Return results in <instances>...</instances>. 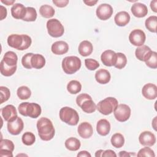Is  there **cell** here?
I'll use <instances>...</instances> for the list:
<instances>
[{"label":"cell","mask_w":157,"mask_h":157,"mask_svg":"<svg viewBox=\"0 0 157 157\" xmlns=\"http://www.w3.org/2000/svg\"><path fill=\"white\" fill-rule=\"evenodd\" d=\"M18 57L16 53L12 51L7 52L1 61V73L2 75L9 77L15 74L17 70Z\"/></svg>","instance_id":"1"},{"label":"cell","mask_w":157,"mask_h":157,"mask_svg":"<svg viewBox=\"0 0 157 157\" xmlns=\"http://www.w3.org/2000/svg\"><path fill=\"white\" fill-rule=\"evenodd\" d=\"M36 126L39 136L42 140L48 141L53 138L55 130L50 120L42 117L37 121Z\"/></svg>","instance_id":"2"},{"label":"cell","mask_w":157,"mask_h":157,"mask_svg":"<svg viewBox=\"0 0 157 157\" xmlns=\"http://www.w3.org/2000/svg\"><path fill=\"white\" fill-rule=\"evenodd\" d=\"M32 43L31 38L26 34H13L7 38L8 45L18 50H24L28 48Z\"/></svg>","instance_id":"3"},{"label":"cell","mask_w":157,"mask_h":157,"mask_svg":"<svg viewBox=\"0 0 157 157\" xmlns=\"http://www.w3.org/2000/svg\"><path fill=\"white\" fill-rule=\"evenodd\" d=\"M19 113L25 117H29L32 118H36L41 114L40 106L34 102H25L18 105Z\"/></svg>","instance_id":"4"},{"label":"cell","mask_w":157,"mask_h":157,"mask_svg":"<svg viewBox=\"0 0 157 157\" xmlns=\"http://www.w3.org/2000/svg\"><path fill=\"white\" fill-rule=\"evenodd\" d=\"M61 120L71 126H75L79 121V115L77 112L69 107H63L59 110Z\"/></svg>","instance_id":"5"},{"label":"cell","mask_w":157,"mask_h":157,"mask_svg":"<svg viewBox=\"0 0 157 157\" xmlns=\"http://www.w3.org/2000/svg\"><path fill=\"white\" fill-rule=\"evenodd\" d=\"M80 59L75 56L65 57L62 61V68L67 74H73L78 71L81 67Z\"/></svg>","instance_id":"6"},{"label":"cell","mask_w":157,"mask_h":157,"mask_svg":"<svg viewBox=\"0 0 157 157\" xmlns=\"http://www.w3.org/2000/svg\"><path fill=\"white\" fill-rule=\"evenodd\" d=\"M118 101L113 97H108L99 101L96 105L97 110L102 114L108 115L112 113L118 104Z\"/></svg>","instance_id":"7"},{"label":"cell","mask_w":157,"mask_h":157,"mask_svg":"<svg viewBox=\"0 0 157 157\" xmlns=\"http://www.w3.org/2000/svg\"><path fill=\"white\" fill-rule=\"evenodd\" d=\"M48 34L53 37H59L64 34V28L61 23L56 18L50 19L47 22Z\"/></svg>","instance_id":"8"},{"label":"cell","mask_w":157,"mask_h":157,"mask_svg":"<svg viewBox=\"0 0 157 157\" xmlns=\"http://www.w3.org/2000/svg\"><path fill=\"white\" fill-rule=\"evenodd\" d=\"M130 107L124 104H120L117 106L113 111L115 119L120 122H124L127 121L131 116Z\"/></svg>","instance_id":"9"},{"label":"cell","mask_w":157,"mask_h":157,"mask_svg":"<svg viewBox=\"0 0 157 157\" xmlns=\"http://www.w3.org/2000/svg\"><path fill=\"white\" fill-rule=\"evenodd\" d=\"M146 39L145 33L139 29H134L129 36V40L131 44L134 46L140 47L144 44Z\"/></svg>","instance_id":"10"},{"label":"cell","mask_w":157,"mask_h":157,"mask_svg":"<svg viewBox=\"0 0 157 157\" xmlns=\"http://www.w3.org/2000/svg\"><path fill=\"white\" fill-rule=\"evenodd\" d=\"M96 15L101 20H107L110 18L113 13V9L109 4H101L96 9Z\"/></svg>","instance_id":"11"},{"label":"cell","mask_w":157,"mask_h":157,"mask_svg":"<svg viewBox=\"0 0 157 157\" xmlns=\"http://www.w3.org/2000/svg\"><path fill=\"white\" fill-rule=\"evenodd\" d=\"M24 123L22 119L17 117L15 120L7 123V130L12 135L19 134L23 129Z\"/></svg>","instance_id":"12"},{"label":"cell","mask_w":157,"mask_h":157,"mask_svg":"<svg viewBox=\"0 0 157 157\" xmlns=\"http://www.w3.org/2000/svg\"><path fill=\"white\" fill-rule=\"evenodd\" d=\"M139 141L140 144L144 146L151 147L155 144L156 137L151 132L145 131L139 135Z\"/></svg>","instance_id":"13"},{"label":"cell","mask_w":157,"mask_h":157,"mask_svg":"<svg viewBox=\"0 0 157 157\" xmlns=\"http://www.w3.org/2000/svg\"><path fill=\"white\" fill-rule=\"evenodd\" d=\"M142 93L146 99L153 100L157 97V86L153 83H147L143 86Z\"/></svg>","instance_id":"14"},{"label":"cell","mask_w":157,"mask_h":157,"mask_svg":"<svg viewBox=\"0 0 157 157\" xmlns=\"http://www.w3.org/2000/svg\"><path fill=\"white\" fill-rule=\"evenodd\" d=\"M117 53L112 50H105L101 56L102 63L106 66H112L115 65L116 62Z\"/></svg>","instance_id":"15"},{"label":"cell","mask_w":157,"mask_h":157,"mask_svg":"<svg viewBox=\"0 0 157 157\" xmlns=\"http://www.w3.org/2000/svg\"><path fill=\"white\" fill-rule=\"evenodd\" d=\"M1 112L5 121L7 122L15 120L18 117L17 110L13 105H7L1 109Z\"/></svg>","instance_id":"16"},{"label":"cell","mask_w":157,"mask_h":157,"mask_svg":"<svg viewBox=\"0 0 157 157\" xmlns=\"http://www.w3.org/2000/svg\"><path fill=\"white\" fill-rule=\"evenodd\" d=\"M77 132L82 138L88 139L93 135V129L90 123L88 122H83L78 125Z\"/></svg>","instance_id":"17"},{"label":"cell","mask_w":157,"mask_h":157,"mask_svg":"<svg viewBox=\"0 0 157 157\" xmlns=\"http://www.w3.org/2000/svg\"><path fill=\"white\" fill-rule=\"evenodd\" d=\"M131 10L132 15L137 18L144 17L148 13V8L147 6L140 2H136L132 4Z\"/></svg>","instance_id":"18"},{"label":"cell","mask_w":157,"mask_h":157,"mask_svg":"<svg viewBox=\"0 0 157 157\" xmlns=\"http://www.w3.org/2000/svg\"><path fill=\"white\" fill-rule=\"evenodd\" d=\"M69 50L68 44L63 40L56 41L54 42L51 47V50L53 53L57 55H61L66 53Z\"/></svg>","instance_id":"19"},{"label":"cell","mask_w":157,"mask_h":157,"mask_svg":"<svg viewBox=\"0 0 157 157\" xmlns=\"http://www.w3.org/2000/svg\"><path fill=\"white\" fill-rule=\"evenodd\" d=\"M26 13V7L22 4L17 3L13 5L11 8L12 16L15 19H21L25 17Z\"/></svg>","instance_id":"20"},{"label":"cell","mask_w":157,"mask_h":157,"mask_svg":"<svg viewBox=\"0 0 157 157\" xmlns=\"http://www.w3.org/2000/svg\"><path fill=\"white\" fill-rule=\"evenodd\" d=\"M96 131L101 136H107L110 131V124L109 121L106 119L99 120L97 123Z\"/></svg>","instance_id":"21"},{"label":"cell","mask_w":157,"mask_h":157,"mask_svg":"<svg viewBox=\"0 0 157 157\" xmlns=\"http://www.w3.org/2000/svg\"><path fill=\"white\" fill-rule=\"evenodd\" d=\"M94 77L96 82L100 84L108 83L111 78L110 72L107 70L104 69H101L97 71Z\"/></svg>","instance_id":"22"},{"label":"cell","mask_w":157,"mask_h":157,"mask_svg":"<svg viewBox=\"0 0 157 157\" xmlns=\"http://www.w3.org/2000/svg\"><path fill=\"white\" fill-rule=\"evenodd\" d=\"M114 21L118 26H124L130 21V15L126 11H121L118 12L115 17Z\"/></svg>","instance_id":"23"},{"label":"cell","mask_w":157,"mask_h":157,"mask_svg":"<svg viewBox=\"0 0 157 157\" xmlns=\"http://www.w3.org/2000/svg\"><path fill=\"white\" fill-rule=\"evenodd\" d=\"M93 47L92 44L88 40H83L81 42L78 46V53L82 56H87L93 52Z\"/></svg>","instance_id":"24"},{"label":"cell","mask_w":157,"mask_h":157,"mask_svg":"<svg viewBox=\"0 0 157 157\" xmlns=\"http://www.w3.org/2000/svg\"><path fill=\"white\" fill-rule=\"evenodd\" d=\"M146 65L151 69L157 68V53L154 51H150L146 55L144 61Z\"/></svg>","instance_id":"25"},{"label":"cell","mask_w":157,"mask_h":157,"mask_svg":"<svg viewBox=\"0 0 157 157\" xmlns=\"http://www.w3.org/2000/svg\"><path fill=\"white\" fill-rule=\"evenodd\" d=\"M82 110L87 113H91L95 112L96 109V105L92 100V98L84 100L79 106Z\"/></svg>","instance_id":"26"},{"label":"cell","mask_w":157,"mask_h":157,"mask_svg":"<svg viewBox=\"0 0 157 157\" xmlns=\"http://www.w3.org/2000/svg\"><path fill=\"white\" fill-rule=\"evenodd\" d=\"M31 66L33 68L40 69L45 64V59L40 54H34L31 60Z\"/></svg>","instance_id":"27"},{"label":"cell","mask_w":157,"mask_h":157,"mask_svg":"<svg viewBox=\"0 0 157 157\" xmlns=\"http://www.w3.org/2000/svg\"><path fill=\"white\" fill-rule=\"evenodd\" d=\"M66 148L70 151H77L78 150L81 145L80 140L75 137H69L65 141Z\"/></svg>","instance_id":"28"},{"label":"cell","mask_w":157,"mask_h":157,"mask_svg":"<svg viewBox=\"0 0 157 157\" xmlns=\"http://www.w3.org/2000/svg\"><path fill=\"white\" fill-rule=\"evenodd\" d=\"M151 50L147 45H143L137 47L135 51L136 57L140 61H144L147 53Z\"/></svg>","instance_id":"29"},{"label":"cell","mask_w":157,"mask_h":157,"mask_svg":"<svg viewBox=\"0 0 157 157\" xmlns=\"http://www.w3.org/2000/svg\"><path fill=\"white\" fill-rule=\"evenodd\" d=\"M110 142L113 147L117 148H119L123 146L124 144V138L121 134L115 133L112 136Z\"/></svg>","instance_id":"30"},{"label":"cell","mask_w":157,"mask_h":157,"mask_svg":"<svg viewBox=\"0 0 157 157\" xmlns=\"http://www.w3.org/2000/svg\"><path fill=\"white\" fill-rule=\"evenodd\" d=\"M82 90V85L77 80H71L67 85V90L72 94H75L79 93Z\"/></svg>","instance_id":"31"},{"label":"cell","mask_w":157,"mask_h":157,"mask_svg":"<svg viewBox=\"0 0 157 157\" xmlns=\"http://www.w3.org/2000/svg\"><path fill=\"white\" fill-rule=\"evenodd\" d=\"M39 12L42 17L45 18H49L52 17L55 14L54 9L49 5H42L39 9Z\"/></svg>","instance_id":"32"},{"label":"cell","mask_w":157,"mask_h":157,"mask_svg":"<svg viewBox=\"0 0 157 157\" xmlns=\"http://www.w3.org/2000/svg\"><path fill=\"white\" fill-rule=\"evenodd\" d=\"M146 28L150 32H156V25H157V17L155 15L150 16L147 18L145 21Z\"/></svg>","instance_id":"33"},{"label":"cell","mask_w":157,"mask_h":157,"mask_svg":"<svg viewBox=\"0 0 157 157\" xmlns=\"http://www.w3.org/2000/svg\"><path fill=\"white\" fill-rule=\"evenodd\" d=\"M18 97L21 100L28 99L31 95V91L30 89L26 86H20L17 91Z\"/></svg>","instance_id":"34"},{"label":"cell","mask_w":157,"mask_h":157,"mask_svg":"<svg viewBox=\"0 0 157 157\" xmlns=\"http://www.w3.org/2000/svg\"><path fill=\"white\" fill-rule=\"evenodd\" d=\"M126 63L127 58L126 55L120 52L117 53L116 56V62L114 66L118 69H121L126 66Z\"/></svg>","instance_id":"35"},{"label":"cell","mask_w":157,"mask_h":157,"mask_svg":"<svg viewBox=\"0 0 157 157\" xmlns=\"http://www.w3.org/2000/svg\"><path fill=\"white\" fill-rule=\"evenodd\" d=\"M37 18V12L36 9L31 7H26V13L23 20L26 21H34Z\"/></svg>","instance_id":"36"},{"label":"cell","mask_w":157,"mask_h":157,"mask_svg":"<svg viewBox=\"0 0 157 157\" xmlns=\"http://www.w3.org/2000/svg\"><path fill=\"white\" fill-rule=\"evenodd\" d=\"M22 142L28 146L33 145L36 141V137L33 132H26L21 137Z\"/></svg>","instance_id":"37"},{"label":"cell","mask_w":157,"mask_h":157,"mask_svg":"<svg viewBox=\"0 0 157 157\" xmlns=\"http://www.w3.org/2000/svg\"><path fill=\"white\" fill-rule=\"evenodd\" d=\"M33 55L34 54L32 53H28L22 57L21 64L25 68L28 69H31L33 68L31 63V60Z\"/></svg>","instance_id":"38"},{"label":"cell","mask_w":157,"mask_h":157,"mask_svg":"<svg viewBox=\"0 0 157 157\" xmlns=\"http://www.w3.org/2000/svg\"><path fill=\"white\" fill-rule=\"evenodd\" d=\"M0 149L8 150L13 151L14 150V144L12 140L9 139H1Z\"/></svg>","instance_id":"39"},{"label":"cell","mask_w":157,"mask_h":157,"mask_svg":"<svg viewBox=\"0 0 157 157\" xmlns=\"http://www.w3.org/2000/svg\"><path fill=\"white\" fill-rule=\"evenodd\" d=\"M0 92H1V103L2 104L4 102H6L10 98V92L8 88L3 86H0Z\"/></svg>","instance_id":"40"},{"label":"cell","mask_w":157,"mask_h":157,"mask_svg":"<svg viewBox=\"0 0 157 157\" xmlns=\"http://www.w3.org/2000/svg\"><path fill=\"white\" fill-rule=\"evenodd\" d=\"M85 64L86 67L90 71H94L99 67V63L96 60L92 58L85 59Z\"/></svg>","instance_id":"41"},{"label":"cell","mask_w":157,"mask_h":157,"mask_svg":"<svg viewBox=\"0 0 157 157\" xmlns=\"http://www.w3.org/2000/svg\"><path fill=\"white\" fill-rule=\"evenodd\" d=\"M137 156L139 157H142V156H150V157H155V154L153 151V150H151L150 147H144L141 148L138 153H137Z\"/></svg>","instance_id":"42"},{"label":"cell","mask_w":157,"mask_h":157,"mask_svg":"<svg viewBox=\"0 0 157 157\" xmlns=\"http://www.w3.org/2000/svg\"><path fill=\"white\" fill-rule=\"evenodd\" d=\"M53 3L58 7H64L69 3L68 0H53Z\"/></svg>","instance_id":"43"},{"label":"cell","mask_w":157,"mask_h":157,"mask_svg":"<svg viewBox=\"0 0 157 157\" xmlns=\"http://www.w3.org/2000/svg\"><path fill=\"white\" fill-rule=\"evenodd\" d=\"M0 156L1 157H13L12 151L8 150L0 149Z\"/></svg>","instance_id":"44"},{"label":"cell","mask_w":157,"mask_h":157,"mask_svg":"<svg viewBox=\"0 0 157 157\" xmlns=\"http://www.w3.org/2000/svg\"><path fill=\"white\" fill-rule=\"evenodd\" d=\"M102 157H107V156H111V157H116L117 155L115 152L113 150H104L102 154Z\"/></svg>","instance_id":"45"},{"label":"cell","mask_w":157,"mask_h":157,"mask_svg":"<svg viewBox=\"0 0 157 157\" xmlns=\"http://www.w3.org/2000/svg\"><path fill=\"white\" fill-rule=\"evenodd\" d=\"M1 20H2L7 17V9L4 6H1Z\"/></svg>","instance_id":"46"},{"label":"cell","mask_w":157,"mask_h":157,"mask_svg":"<svg viewBox=\"0 0 157 157\" xmlns=\"http://www.w3.org/2000/svg\"><path fill=\"white\" fill-rule=\"evenodd\" d=\"M77 156L78 157H91V155L90 153H88L87 151L83 150V151H80L78 154H77Z\"/></svg>","instance_id":"47"},{"label":"cell","mask_w":157,"mask_h":157,"mask_svg":"<svg viewBox=\"0 0 157 157\" xmlns=\"http://www.w3.org/2000/svg\"><path fill=\"white\" fill-rule=\"evenodd\" d=\"M157 1L155 0V1H152L150 2V8L154 12H157Z\"/></svg>","instance_id":"48"},{"label":"cell","mask_w":157,"mask_h":157,"mask_svg":"<svg viewBox=\"0 0 157 157\" xmlns=\"http://www.w3.org/2000/svg\"><path fill=\"white\" fill-rule=\"evenodd\" d=\"M83 2L87 6H94L98 2V1H83Z\"/></svg>","instance_id":"49"},{"label":"cell","mask_w":157,"mask_h":157,"mask_svg":"<svg viewBox=\"0 0 157 157\" xmlns=\"http://www.w3.org/2000/svg\"><path fill=\"white\" fill-rule=\"evenodd\" d=\"M131 155V153H128L126 151H121L119 154L118 156L120 157H123V156H130Z\"/></svg>","instance_id":"50"},{"label":"cell","mask_w":157,"mask_h":157,"mask_svg":"<svg viewBox=\"0 0 157 157\" xmlns=\"http://www.w3.org/2000/svg\"><path fill=\"white\" fill-rule=\"evenodd\" d=\"M1 2L7 6H9V5H12L13 4L14 2H15V1L14 0H5V1H3V0H1Z\"/></svg>","instance_id":"51"},{"label":"cell","mask_w":157,"mask_h":157,"mask_svg":"<svg viewBox=\"0 0 157 157\" xmlns=\"http://www.w3.org/2000/svg\"><path fill=\"white\" fill-rule=\"evenodd\" d=\"M103 151H104L103 150H99L96 151V152L95 153V156H96V157L102 156V154Z\"/></svg>","instance_id":"52"},{"label":"cell","mask_w":157,"mask_h":157,"mask_svg":"<svg viewBox=\"0 0 157 157\" xmlns=\"http://www.w3.org/2000/svg\"><path fill=\"white\" fill-rule=\"evenodd\" d=\"M156 118H157V117H155V118H154V119L153 120V121H152V126L153 127V128H154V129L155 130V131H156Z\"/></svg>","instance_id":"53"},{"label":"cell","mask_w":157,"mask_h":157,"mask_svg":"<svg viewBox=\"0 0 157 157\" xmlns=\"http://www.w3.org/2000/svg\"><path fill=\"white\" fill-rule=\"evenodd\" d=\"M27 156V155H25V154H19V155H17V156Z\"/></svg>","instance_id":"54"}]
</instances>
